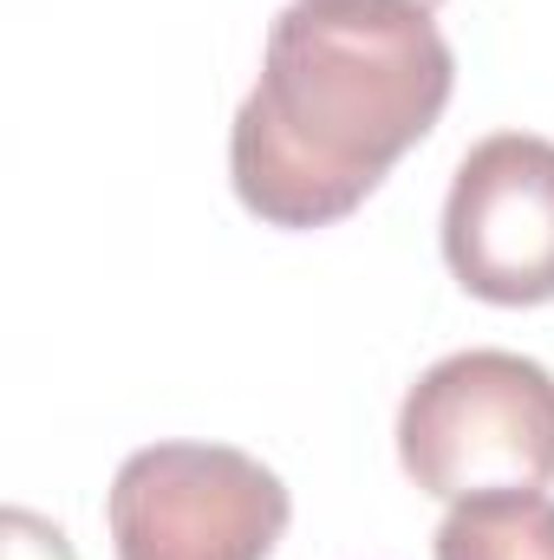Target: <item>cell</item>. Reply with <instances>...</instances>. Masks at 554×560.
<instances>
[{
    "label": "cell",
    "mask_w": 554,
    "mask_h": 560,
    "mask_svg": "<svg viewBox=\"0 0 554 560\" xmlns=\"http://www.w3.org/2000/svg\"><path fill=\"white\" fill-rule=\"evenodd\" d=\"M457 52L417 0H287L229 131V183L268 229L346 222L437 131Z\"/></svg>",
    "instance_id": "cell-1"
},
{
    "label": "cell",
    "mask_w": 554,
    "mask_h": 560,
    "mask_svg": "<svg viewBox=\"0 0 554 560\" xmlns=\"http://www.w3.org/2000/svg\"><path fill=\"white\" fill-rule=\"evenodd\" d=\"M399 463L437 502L542 495L554 482V372L522 352H450L399 405Z\"/></svg>",
    "instance_id": "cell-2"
},
{
    "label": "cell",
    "mask_w": 554,
    "mask_h": 560,
    "mask_svg": "<svg viewBox=\"0 0 554 560\" xmlns=\"http://www.w3.org/2000/svg\"><path fill=\"white\" fill-rule=\"evenodd\" d=\"M287 515V482L235 443H143L105 495L118 560H268Z\"/></svg>",
    "instance_id": "cell-3"
},
{
    "label": "cell",
    "mask_w": 554,
    "mask_h": 560,
    "mask_svg": "<svg viewBox=\"0 0 554 560\" xmlns=\"http://www.w3.org/2000/svg\"><path fill=\"white\" fill-rule=\"evenodd\" d=\"M443 261L489 306L554 300V143L535 131L483 138L443 196Z\"/></svg>",
    "instance_id": "cell-4"
},
{
    "label": "cell",
    "mask_w": 554,
    "mask_h": 560,
    "mask_svg": "<svg viewBox=\"0 0 554 560\" xmlns=\"http://www.w3.org/2000/svg\"><path fill=\"white\" fill-rule=\"evenodd\" d=\"M437 560H554V502L549 495L457 502L437 528Z\"/></svg>",
    "instance_id": "cell-5"
},
{
    "label": "cell",
    "mask_w": 554,
    "mask_h": 560,
    "mask_svg": "<svg viewBox=\"0 0 554 560\" xmlns=\"http://www.w3.org/2000/svg\"><path fill=\"white\" fill-rule=\"evenodd\" d=\"M0 560H79V555H72V541L46 515L7 509V522H0Z\"/></svg>",
    "instance_id": "cell-6"
},
{
    "label": "cell",
    "mask_w": 554,
    "mask_h": 560,
    "mask_svg": "<svg viewBox=\"0 0 554 560\" xmlns=\"http://www.w3.org/2000/svg\"><path fill=\"white\" fill-rule=\"evenodd\" d=\"M417 7H443V0H417Z\"/></svg>",
    "instance_id": "cell-7"
}]
</instances>
